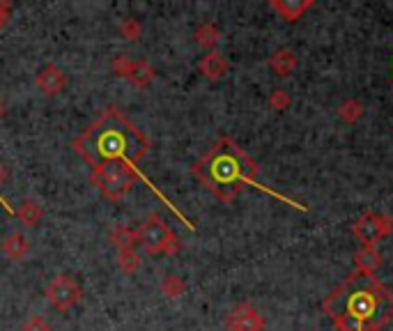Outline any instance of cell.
Returning <instances> with one entry per match:
<instances>
[{
  "label": "cell",
  "instance_id": "1",
  "mask_svg": "<svg viewBox=\"0 0 393 331\" xmlns=\"http://www.w3.org/2000/svg\"><path fill=\"white\" fill-rule=\"evenodd\" d=\"M338 331H379L393 320V292L372 274L354 272L325 299Z\"/></svg>",
  "mask_w": 393,
  "mask_h": 331
},
{
  "label": "cell",
  "instance_id": "2",
  "mask_svg": "<svg viewBox=\"0 0 393 331\" xmlns=\"http://www.w3.org/2000/svg\"><path fill=\"white\" fill-rule=\"evenodd\" d=\"M191 173L207 191L214 193L216 198L223 200V203L235 200L237 195L242 193L244 186H255V189H260L269 195H274V198H278V200L292 205L299 212L308 210L306 205L297 203L292 198H285V195L267 189V186H262V184H257V180H255L257 178V163L228 136L216 141L212 148L193 163Z\"/></svg>",
  "mask_w": 393,
  "mask_h": 331
},
{
  "label": "cell",
  "instance_id": "3",
  "mask_svg": "<svg viewBox=\"0 0 393 331\" xmlns=\"http://www.w3.org/2000/svg\"><path fill=\"white\" fill-rule=\"evenodd\" d=\"M71 148L92 168L108 161H124L133 166L143 161L145 154L150 152V138L118 108H108L71 143Z\"/></svg>",
  "mask_w": 393,
  "mask_h": 331
},
{
  "label": "cell",
  "instance_id": "4",
  "mask_svg": "<svg viewBox=\"0 0 393 331\" xmlns=\"http://www.w3.org/2000/svg\"><path fill=\"white\" fill-rule=\"evenodd\" d=\"M136 180L133 166L124 161H108L92 168L90 182L101 191L103 198H108L111 203H118L122 195H127Z\"/></svg>",
  "mask_w": 393,
  "mask_h": 331
},
{
  "label": "cell",
  "instance_id": "5",
  "mask_svg": "<svg viewBox=\"0 0 393 331\" xmlns=\"http://www.w3.org/2000/svg\"><path fill=\"white\" fill-rule=\"evenodd\" d=\"M136 240L152 255H175L180 251L178 235L170 230V225L159 214L145 216L143 223L136 228Z\"/></svg>",
  "mask_w": 393,
  "mask_h": 331
},
{
  "label": "cell",
  "instance_id": "6",
  "mask_svg": "<svg viewBox=\"0 0 393 331\" xmlns=\"http://www.w3.org/2000/svg\"><path fill=\"white\" fill-rule=\"evenodd\" d=\"M352 233H354V237L364 246H377L379 240H384V237L393 233V216L379 212H366L357 219Z\"/></svg>",
  "mask_w": 393,
  "mask_h": 331
},
{
  "label": "cell",
  "instance_id": "7",
  "mask_svg": "<svg viewBox=\"0 0 393 331\" xmlns=\"http://www.w3.org/2000/svg\"><path fill=\"white\" fill-rule=\"evenodd\" d=\"M81 297H83V290H81L76 278H71L69 274L56 276L46 287L49 304L53 308H58V310H62V313L69 310V308H74L81 302Z\"/></svg>",
  "mask_w": 393,
  "mask_h": 331
},
{
  "label": "cell",
  "instance_id": "8",
  "mask_svg": "<svg viewBox=\"0 0 393 331\" xmlns=\"http://www.w3.org/2000/svg\"><path fill=\"white\" fill-rule=\"evenodd\" d=\"M228 331H265V317L251 304H237L225 320Z\"/></svg>",
  "mask_w": 393,
  "mask_h": 331
},
{
  "label": "cell",
  "instance_id": "9",
  "mask_svg": "<svg viewBox=\"0 0 393 331\" xmlns=\"http://www.w3.org/2000/svg\"><path fill=\"white\" fill-rule=\"evenodd\" d=\"M67 86V76L65 71L56 65H46L44 69L37 74V88L44 92L46 97H53V95H60L62 90Z\"/></svg>",
  "mask_w": 393,
  "mask_h": 331
},
{
  "label": "cell",
  "instance_id": "10",
  "mask_svg": "<svg viewBox=\"0 0 393 331\" xmlns=\"http://www.w3.org/2000/svg\"><path fill=\"white\" fill-rule=\"evenodd\" d=\"M313 5H315L313 0H285V3L283 0H272V3H269V7H272L274 12H278V16L283 21H290V24L302 19Z\"/></svg>",
  "mask_w": 393,
  "mask_h": 331
},
{
  "label": "cell",
  "instance_id": "11",
  "mask_svg": "<svg viewBox=\"0 0 393 331\" xmlns=\"http://www.w3.org/2000/svg\"><path fill=\"white\" fill-rule=\"evenodd\" d=\"M198 67L210 81H219V78L225 76V71H228V60L219 54V51H210L207 56H203V60L198 62Z\"/></svg>",
  "mask_w": 393,
  "mask_h": 331
},
{
  "label": "cell",
  "instance_id": "12",
  "mask_svg": "<svg viewBox=\"0 0 393 331\" xmlns=\"http://www.w3.org/2000/svg\"><path fill=\"white\" fill-rule=\"evenodd\" d=\"M269 67L274 69L276 76H281V78L290 76L297 69V56H295V51L292 49H278V51H274V56L269 58Z\"/></svg>",
  "mask_w": 393,
  "mask_h": 331
},
{
  "label": "cell",
  "instance_id": "13",
  "mask_svg": "<svg viewBox=\"0 0 393 331\" xmlns=\"http://www.w3.org/2000/svg\"><path fill=\"white\" fill-rule=\"evenodd\" d=\"M379 265H382V255H379V251H377V246H364V248H359L357 255H354V267H357V272L375 274Z\"/></svg>",
  "mask_w": 393,
  "mask_h": 331
},
{
  "label": "cell",
  "instance_id": "14",
  "mask_svg": "<svg viewBox=\"0 0 393 331\" xmlns=\"http://www.w3.org/2000/svg\"><path fill=\"white\" fill-rule=\"evenodd\" d=\"M28 248H30V244L21 233H12L3 242V251H5V255L9 258V260H21V258L28 253Z\"/></svg>",
  "mask_w": 393,
  "mask_h": 331
},
{
  "label": "cell",
  "instance_id": "15",
  "mask_svg": "<svg viewBox=\"0 0 393 331\" xmlns=\"http://www.w3.org/2000/svg\"><path fill=\"white\" fill-rule=\"evenodd\" d=\"M124 76L143 88L152 81L154 74H152V67L145 65V62H127V71H124Z\"/></svg>",
  "mask_w": 393,
  "mask_h": 331
},
{
  "label": "cell",
  "instance_id": "16",
  "mask_svg": "<svg viewBox=\"0 0 393 331\" xmlns=\"http://www.w3.org/2000/svg\"><path fill=\"white\" fill-rule=\"evenodd\" d=\"M19 219H21V223L24 225H28V228H33V225H37L39 221H41V216H44V210L37 205V203H33V200H26V203H21V207H19Z\"/></svg>",
  "mask_w": 393,
  "mask_h": 331
},
{
  "label": "cell",
  "instance_id": "17",
  "mask_svg": "<svg viewBox=\"0 0 393 331\" xmlns=\"http://www.w3.org/2000/svg\"><path fill=\"white\" fill-rule=\"evenodd\" d=\"M361 116H364V103L357 101V99H347L343 106L338 108V118L343 122H347V124L357 122Z\"/></svg>",
  "mask_w": 393,
  "mask_h": 331
},
{
  "label": "cell",
  "instance_id": "18",
  "mask_svg": "<svg viewBox=\"0 0 393 331\" xmlns=\"http://www.w3.org/2000/svg\"><path fill=\"white\" fill-rule=\"evenodd\" d=\"M120 265H122V269H124L127 274H133V272H136L138 265H141L136 251H133V248H120Z\"/></svg>",
  "mask_w": 393,
  "mask_h": 331
},
{
  "label": "cell",
  "instance_id": "19",
  "mask_svg": "<svg viewBox=\"0 0 393 331\" xmlns=\"http://www.w3.org/2000/svg\"><path fill=\"white\" fill-rule=\"evenodd\" d=\"M113 242H116L120 248H133V242H138L136 230H129V228H118V230L113 233Z\"/></svg>",
  "mask_w": 393,
  "mask_h": 331
},
{
  "label": "cell",
  "instance_id": "20",
  "mask_svg": "<svg viewBox=\"0 0 393 331\" xmlns=\"http://www.w3.org/2000/svg\"><path fill=\"white\" fill-rule=\"evenodd\" d=\"M290 103H292V99H290V95L285 90H281V88L274 90L272 97H269V106H272L274 111H285Z\"/></svg>",
  "mask_w": 393,
  "mask_h": 331
},
{
  "label": "cell",
  "instance_id": "21",
  "mask_svg": "<svg viewBox=\"0 0 393 331\" xmlns=\"http://www.w3.org/2000/svg\"><path fill=\"white\" fill-rule=\"evenodd\" d=\"M198 41H200L203 46H214L216 41H219V33H216V28L212 24H205L198 30Z\"/></svg>",
  "mask_w": 393,
  "mask_h": 331
},
{
  "label": "cell",
  "instance_id": "22",
  "mask_svg": "<svg viewBox=\"0 0 393 331\" xmlns=\"http://www.w3.org/2000/svg\"><path fill=\"white\" fill-rule=\"evenodd\" d=\"M21 331H51V327L41 315H33L30 320H26V325L21 327Z\"/></svg>",
  "mask_w": 393,
  "mask_h": 331
},
{
  "label": "cell",
  "instance_id": "23",
  "mask_svg": "<svg viewBox=\"0 0 393 331\" xmlns=\"http://www.w3.org/2000/svg\"><path fill=\"white\" fill-rule=\"evenodd\" d=\"M182 281H180V278L178 276H168V278H165V281H163V285H161V290H163V292L165 295H168V297H178L180 292H182Z\"/></svg>",
  "mask_w": 393,
  "mask_h": 331
},
{
  "label": "cell",
  "instance_id": "24",
  "mask_svg": "<svg viewBox=\"0 0 393 331\" xmlns=\"http://www.w3.org/2000/svg\"><path fill=\"white\" fill-rule=\"evenodd\" d=\"M7 16H9V5L7 3H0V28L5 26Z\"/></svg>",
  "mask_w": 393,
  "mask_h": 331
},
{
  "label": "cell",
  "instance_id": "25",
  "mask_svg": "<svg viewBox=\"0 0 393 331\" xmlns=\"http://www.w3.org/2000/svg\"><path fill=\"white\" fill-rule=\"evenodd\" d=\"M0 116H3V103H0Z\"/></svg>",
  "mask_w": 393,
  "mask_h": 331
},
{
  "label": "cell",
  "instance_id": "26",
  "mask_svg": "<svg viewBox=\"0 0 393 331\" xmlns=\"http://www.w3.org/2000/svg\"><path fill=\"white\" fill-rule=\"evenodd\" d=\"M0 178H3V173H0Z\"/></svg>",
  "mask_w": 393,
  "mask_h": 331
}]
</instances>
